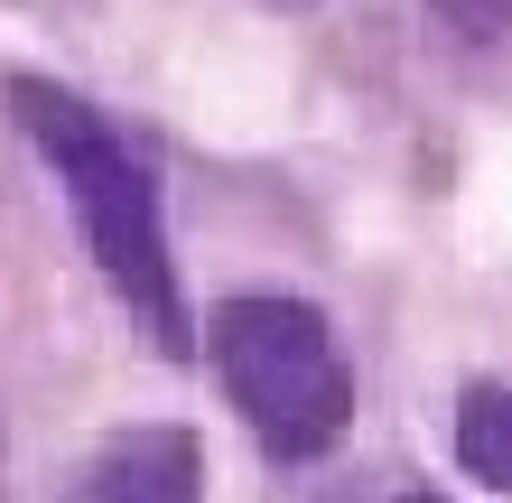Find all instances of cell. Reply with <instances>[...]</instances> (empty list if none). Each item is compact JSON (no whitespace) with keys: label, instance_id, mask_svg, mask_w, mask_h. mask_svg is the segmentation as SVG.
Returning a JSON list of instances; mask_svg holds the SVG:
<instances>
[{"label":"cell","instance_id":"obj_1","mask_svg":"<svg viewBox=\"0 0 512 503\" xmlns=\"http://www.w3.org/2000/svg\"><path fill=\"white\" fill-rule=\"evenodd\" d=\"M10 122L28 131V150L47 159L56 196H66V215L84 233V252H94L103 289L131 308V327L159 354H196V308H187V280H177L168 196H159L149 150L103 103H84L75 84H56V75H10Z\"/></svg>","mask_w":512,"mask_h":503},{"label":"cell","instance_id":"obj_2","mask_svg":"<svg viewBox=\"0 0 512 503\" xmlns=\"http://www.w3.org/2000/svg\"><path fill=\"white\" fill-rule=\"evenodd\" d=\"M196 354L215 364L224 401L243 410V429L261 438V457L317 466L354 429V354L336 336V317L298 289H233L205 308Z\"/></svg>","mask_w":512,"mask_h":503},{"label":"cell","instance_id":"obj_3","mask_svg":"<svg viewBox=\"0 0 512 503\" xmlns=\"http://www.w3.org/2000/svg\"><path fill=\"white\" fill-rule=\"evenodd\" d=\"M75 503H205V438L177 420L112 429L75 476Z\"/></svg>","mask_w":512,"mask_h":503},{"label":"cell","instance_id":"obj_4","mask_svg":"<svg viewBox=\"0 0 512 503\" xmlns=\"http://www.w3.org/2000/svg\"><path fill=\"white\" fill-rule=\"evenodd\" d=\"M457 466L475 485L512 494V382H466V401H457Z\"/></svg>","mask_w":512,"mask_h":503},{"label":"cell","instance_id":"obj_5","mask_svg":"<svg viewBox=\"0 0 512 503\" xmlns=\"http://www.w3.org/2000/svg\"><path fill=\"white\" fill-rule=\"evenodd\" d=\"M429 10L457 38H512V0H429Z\"/></svg>","mask_w":512,"mask_h":503},{"label":"cell","instance_id":"obj_6","mask_svg":"<svg viewBox=\"0 0 512 503\" xmlns=\"http://www.w3.org/2000/svg\"><path fill=\"white\" fill-rule=\"evenodd\" d=\"M401 503H447V494H401Z\"/></svg>","mask_w":512,"mask_h":503}]
</instances>
